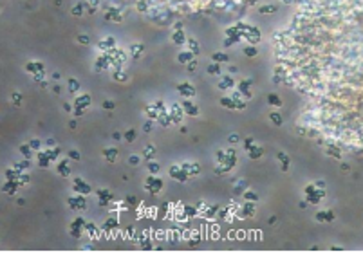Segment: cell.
I'll return each mask as SVG.
<instances>
[{"instance_id": "obj_1", "label": "cell", "mask_w": 363, "mask_h": 267, "mask_svg": "<svg viewBox=\"0 0 363 267\" xmlns=\"http://www.w3.org/2000/svg\"><path fill=\"white\" fill-rule=\"evenodd\" d=\"M16 186H18V180H9V179H7V182L4 184L2 191H6V193H15Z\"/></svg>"}, {"instance_id": "obj_2", "label": "cell", "mask_w": 363, "mask_h": 267, "mask_svg": "<svg viewBox=\"0 0 363 267\" xmlns=\"http://www.w3.org/2000/svg\"><path fill=\"white\" fill-rule=\"evenodd\" d=\"M307 195H309V197H307V199H309V202H313V204H318L320 199L325 197V191H318V193H314V190H313L311 193H307Z\"/></svg>"}, {"instance_id": "obj_3", "label": "cell", "mask_w": 363, "mask_h": 267, "mask_svg": "<svg viewBox=\"0 0 363 267\" xmlns=\"http://www.w3.org/2000/svg\"><path fill=\"white\" fill-rule=\"evenodd\" d=\"M103 154H105V157H107V161H110V163H112V161H116L117 152L114 150V148H112V150H109V148H107V150H103Z\"/></svg>"}, {"instance_id": "obj_4", "label": "cell", "mask_w": 363, "mask_h": 267, "mask_svg": "<svg viewBox=\"0 0 363 267\" xmlns=\"http://www.w3.org/2000/svg\"><path fill=\"white\" fill-rule=\"evenodd\" d=\"M183 105H184V108L188 110V114H190V116H195V114L199 112V110H197V106H194V105H191L190 101H184Z\"/></svg>"}, {"instance_id": "obj_5", "label": "cell", "mask_w": 363, "mask_h": 267, "mask_svg": "<svg viewBox=\"0 0 363 267\" xmlns=\"http://www.w3.org/2000/svg\"><path fill=\"white\" fill-rule=\"evenodd\" d=\"M71 173V170L67 166V161H61L60 163V175H69Z\"/></svg>"}, {"instance_id": "obj_6", "label": "cell", "mask_w": 363, "mask_h": 267, "mask_svg": "<svg viewBox=\"0 0 363 267\" xmlns=\"http://www.w3.org/2000/svg\"><path fill=\"white\" fill-rule=\"evenodd\" d=\"M74 184H76L74 188H76L78 191H81V190H83L85 193H87V191H89V186H85V182H83V180H80V179H76V182H74Z\"/></svg>"}, {"instance_id": "obj_7", "label": "cell", "mask_w": 363, "mask_h": 267, "mask_svg": "<svg viewBox=\"0 0 363 267\" xmlns=\"http://www.w3.org/2000/svg\"><path fill=\"white\" fill-rule=\"evenodd\" d=\"M20 152L24 154L25 159H29V157H31V146H29V144H22V146H20Z\"/></svg>"}, {"instance_id": "obj_8", "label": "cell", "mask_w": 363, "mask_h": 267, "mask_svg": "<svg viewBox=\"0 0 363 267\" xmlns=\"http://www.w3.org/2000/svg\"><path fill=\"white\" fill-rule=\"evenodd\" d=\"M11 99H13V103H15V105H22V96H20L18 92H15V94L11 96Z\"/></svg>"}, {"instance_id": "obj_9", "label": "cell", "mask_w": 363, "mask_h": 267, "mask_svg": "<svg viewBox=\"0 0 363 267\" xmlns=\"http://www.w3.org/2000/svg\"><path fill=\"white\" fill-rule=\"evenodd\" d=\"M260 154H262V148H255V150H251V159H258L260 157Z\"/></svg>"}, {"instance_id": "obj_10", "label": "cell", "mask_w": 363, "mask_h": 267, "mask_svg": "<svg viewBox=\"0 0 363 267\" xmlns=\"http://www.w3.org/2000/svg\"><path fill=\"white\" fill-rule=\"evenodd\" d=\"M148 170H150V173H157L159 172V164L157 163H150V164H148Z\"/></svg>"}, {"instance_id": "obj_11", "label": "cell", "mask_w": 363, "mask_h": 267, "mask_svg": "<svg viewBox=\"0 0 363 267\" xmlns=\"http://www.w3.org/2000/svg\"><path fill=\"white\" fill-rule=\"evenodd\" d=\"M271 119H273L276 125H282V117H280L278 114H275V112H273V114H271Z\"/></svg>"}, {"instance_id": "obj_12", "label": "cell", "mask_w": 363, "mask_h": 267, "mask_svg": "<svg viewBox=\"0 0 363 267\" xmlns=\"http://www.w3.org/2000/svg\"><path fill=\"white\" fill-rule=\"evenodd\" d=\"M316 220H320V222H322V220H327V211H320L318 215H316Z\"/></svg>"}, {"instance_id": "obj_13", "label": "cell", "mask_w": 363, "mask_h": 267, "mask_svg": "<svg viewBox=\"0 0 363 267\" xmlns=\"http://www.w3.org/2000/svg\"><path fill=\"white\" fill-rule=\"evenodd\" d=\"M269 101H271L273 105H282V101L278 99V96H275V94H273V96H269Z\"/></svg>"}, {"instance_id": "obj_14", "label": "cell", "mask_w": 363, "mask_h": 267, "mask_svg": "<svg viewBox=\"0 0 363 267\" xmlns=\"http://www.w3.org/2000/svg\"><path fill=\"white\" fill-rule=\"evenodd\" d=\"M69 157H71V159H74V161H80V154H78V152H74V150H71V152H69Z\"/></svg>"}, {"instance_id": "obj_15", "label": "cell", "mask_w": 363, "mask_h": 267, "mask_svg": "<svg viewBox=\"0 0 363 267\" xmlns=\"http://www.w3.org/2000/svg\"><path fill=\"white\" fill-rule=\"evenodd\" d=\"M16 168L22 172V170H25V168H29V161H24V163H20V164H16Z\"/></svg>"}, {"instance_id": "obj_16", "label": "cell", "mask_w": 363, "mask_h": 267, "mask_svg": "<svg viewBox=\"0 0 363 267\" xmlns=\"http://www.w3.org/2000/svg\"><path fill=\"white\" fill-rule=\"evenodd\" d=\"M29 146L33 148V150H36V148H40V141H38V139H33V141L29 143Z\"/></svg>"}, {"instance_id": "obj_17", "label": "cell", "mask_w": 363, "mask_h": 267, "mask_svg": "<svg viewBox=\"0 0 363 267\" xmlns=\"http://www.w3.org/2000/svg\"><path fill=\"white\" fill-rule=\"evenodd\" d=\"M152 154H154V148H152V146H148L146 150H145V155H146V159H152Z\"/></svg>"}, {"instance_id": "obj_18", "label": "cell", "mask_w": 363, "mask_h": 267, "mask_svg": "<svg viewBox=\"0 0 363 267\" xmlns=\"http://www.w3.org/2000/svg\"><path fill=\"white\" fill-rule=\"evenodd\" d=\"M125 139L129 141V143H132V139H134V132H132V130H130V132H126V134H125Z\"/></svg>"}, {"instance_id": "obj_19", "label": "cell", "mask_w": 363, "mask_h": 267, "mask_svg": "<svg viewBox=\"0 0 363 267\" xmlns=\"http://www.w3.org/2000/svg\"><path fill=\"white\" fill-rule=\"evenodd\" d=\"M69 83H71V90H76V89H78V83H76V80H71Z\"/></svg>"}, {"instance_id": "obj_20", "label": "cell", "mask_w": 363, "mask_h": 267, "mask_svg": "<svg viewBox=\"0 0 363 267\" xmlns=\"http://www.w3.org/2000/svg\"><path fill=\"white\" fill-rule=\"evenodd\" d=\"M246 199L248 200H257V195H255V193H246Z\"/></svg>"}, {"instance_id": "obj_21", "label": "cell", "mask_w": 363, "mask_h": 267, "mask_svg": "<svg viewBox=\"0 0 363 267\" xmlns=\"http://www.w3.org/2000/svg\"><path fill=\"white\" fill-rule=\"evenodd\" d=\"M103 106H105V108H114V103H110V101H105V103H103Z\"/></svg>"}, {"instance_id": "obj_22", "label": "cell", "mask_w": 363, "mask_h": 267, "mask_svg": "<svg viewBox=\"0 0 363 267\" xmlns=\"http://www.w3.org/2000/svg\"><path fill=\"white\" fill-rule=\"evenodd\" d=\"M220 103H222V105H228V106H231V108H233V103H231L230 99H222Z\"/></svg>"}, {"instance_id": "obj_23", "label": "cell", "mask_w": 363, "mask_h": 267, "mask_svg": "<svg viewBox=\"0 0 363 267\" xmlns=\"http://www.w3.org/2000/svg\"><path fill=\"white\" fill-rule=\"evenodd\" d=\"M210 72H213V74H217V72H219V67H217V65H213V67H210Z\"/></svg>"}, {"instance_id": "obj_24", "label": "cell", "mask_w": 363, "mask_h": 267, "mask_svg": "<svg viewBox=\"0 0 363 267\" xmlns=\"http://www.w3.org/2000/svg\"><path fill=\"white\" fill-rule=\"evenodd\" d=\"M54 144H56L54 139H49V141H47V146H54Z\"/></svg>"}, {"instance_id": "obj_25", "label": "cell", "mask_w": 363, "mask_h": 267, "mask_svg": "<svg viewBox=\"0 0 363 267\" xmlns=\"http://www.w3.org/2000/svg\"><path fill=\"white\" fill-rule=\"evenodd\" d=\"M230 141H231V143H237V141H239V137H237V135H231V137H230Z\"/></svg>"}, {"instance_id": "obj_26", "label": "cell", "mask_w": 363, "mask_h": 267, "mask_svg": "<svg viewBox=\"0 0 363 267\" xmlns=\"http://www.w3.org/2000/svg\"><path fill=\"white\" fill-rule=\"evenodd\" d=\"M316 186H318V188H323V186H325V182H323V180H318Z\"/></svg>"}, {"instance_id": "obj_27", "label": "cell", "mask_w": 363, "mask_h": 267, "mask_svg": "<svg viewBox=\"0 0 363 267\" xmlns=\"http://www.w3.org/2000/svg\"><path fill=\"white\" fill-rule=\"evenodd\" d=\"M63 108H65L67 112H71V105H69V103H65V105H63Z\"/></svg>"}, {"instance_id": "obj_28", "label": "cell", "mask_w": 363, "mask_h": 267, "mask_svg": "<svg viewBox=\"0 0 363 267\" xmlns=\"http://www.w3.org/2000/svg\"><path fill=\"white\" fill-rule=\"evenodd\" d=\"M341 170H343V172H349V164H341Z\"/></svg>"}, {"instance_id": "obj_29", "label": "cell", "mask_w": 363, "mask_h": 267, "mask_svg": "<svg viewBox=\"0 0 363 267\" xmlns=\"http://www.w3.org/2000/svg\"><path fill=\"white\" fill-rule=\"evenodd\" d=\"M251 143H253V139H246V148H249V146H251Z\"/></svg>"}, {"instance_id": "obj_30", "label": "cell", "mask_w": 363, "mask_h": 267, "mask_svg": "<svg viewBox=\"0 0 363 267\" xmlns=\"http://www.w3.org/2000/svg\"><path fill=\"white\" fill-rule=\"evenodd\" d=\"M130 163H132V164H137V157H130Z\"/></svg>"}]
</instances>
